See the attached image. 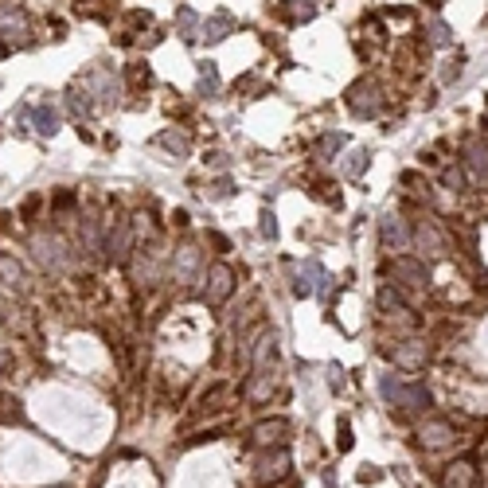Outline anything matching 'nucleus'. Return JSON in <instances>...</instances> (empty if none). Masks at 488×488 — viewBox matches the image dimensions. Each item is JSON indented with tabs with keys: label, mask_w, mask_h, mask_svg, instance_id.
Wrapping results in <instances>:
<instances>
[{
	"label": "nucleus",
	"mask_w": 488,
	"mask_h": 488,
	"mask_svg": "<svg viewBox=\"0 0 488 488\" xmlns=\"http://www.w3.org/2000/svg\"><path fill=\"white\" fill-rule=\"evenodd\" d=\"M383 399L391 402V407H402V410H422V407H429V391H426V383H402V379H395V375H383Z\"/></svg>",
	"instance_id": "f257e3e1"
},
{
	"label": "nucleus",
	"mask_w": 488,
	"mask_h": 488,
	"mask_svg": "<svg viewBox=\"0 0 488 488\" xmlns=\"http://www.w3.org/2000/svg\"><path fill=\"white\" fill-rule=\"evenodd\" d=\"M235 293V270L227 266V262H215V266H208V274H203V305H223L227 297Z\"/></svg>",
	"instance_id": "f03ea898"
},
{
	"label": "nucleus",
	"mask_w": 488,
	"mask_h": 488,
	"mask_svg": "<svg viewBox=\"0 0 488 488\" xmlns=\"http://www.w3.org/2000/svg\"><path fill=\"white\" fill-rule=\"evenodd\" d=\"M348 106H352L355 118H375L379 106H383V94H379V86L371 78H363L348 90Z\"/></svg>",
	"instance_id": "7ed1b4c3"
},
{
	"label": "nucleus",
	"mask_w": 488,
	"mask_h": 488,
	"mask_svg": "<svg viewBox=\"0 0 488 488\" xmlns=\"http://www.w3.org/2000/svg\"><path fill=\"white\" fill-rule=\"evenodd\" d=\"M289 465H293L289 449L274 445V453H266V457L258 461V473H254V481H258V484H278V481H285V477H289Z\"/></svg>",
	"instance_id": "20e7f679"
},
{
	"label": "nucleus",
	"mask_w": 488,
	"mask_h": 488,
	"mask_svg": "<svg viewBox=\"0 0 488 488\" xmlns=\"http://www.w3.org/2000/svg\"><path fill=\"white\" fill-rule=\"evenodd\" d=\"M379 238H383L387 250H407V246L415 243V230L402 223V215L391 211V215H383V219H379Z\"/></svg>",
	"instance_id": "39448f33"
},
{
	"label": "nucleus",
	"mask_w": 488,
	"mask_h": 488,
	"mask_svg": "<svg viewBox=\"0 0 488 488\" xmlns=\"http://www.w3.org/2000/svg\"><path fill=\"white\" fill-rule=\"evenodd\" d=\"M418 442L426 449H445L449 442H457V429H453L449 418H426L418 426Z\"/></svg>",
	"instance_id": "423d86ee"
},
{
	"label": "nucleus",
	"mask_w": 488,
	"mask_h": 488,
	"mask_svg": "<svg viewBox=\"0 0 488 488\" xmlns=\"http://www.w3.org/2000/svg\"><path fill=\"white\" fill-rule=\"evenodd\" d=\"M391 274L399 278V285H407V289H422L429 281V270H426V262H418V258H410V254H399V258L391 262Z\"/></svg>",
	"instance_id": "0eeeda50"
},
{
	"label": "nucleus",
	"mask_w": 488,
	"mask_h": 488,
	"mask_svg": "<svg viewBox=\"0 0 488 488\" xmlns=\"http://www.w3.org/2000/svg\"><path fill=\"white\" fill-rule=\"evenodd\" d=\"M415 243L422 246V250L429 254V258H445V250H449V243H445V235L434 227L429 219H422L415 227Z\"/></svg>",
	"instance_id": "6e6552de"
},
{
	"label": "nucleus",
	"mask_w": 488,
	"mask_h": 488,
	"mask_svg": "<svg viewBox=\"0 0 488 488\" xmlns=\"http://www.w3.org/2000/svg\"><path fill=\"white\" fill-rule=\"evenodd\" d=\"M442 488H477V465H473L469 457H461V461H453V465H445Z\"/></svg>",
	"instance_id": "1a4fd4ad"
},
{
	"label": "nucleus",
	"mask_w": 488,
	"mask_h": 488,
	"mask_svg": "<svg viewBox=\"0 0 488 488\" xmlns=\"http://www.w3.org/2000/svg\"><path fill=\"white\" fill-rule=\"evenodd\" d=\"M285 434H289L285 418H266V422H258V426L250 429V442L254 445H281V442H285Z\"/></svg>",
	"instance_id": "9d476101"
},
{
	"label": "nucleus",
	"mask_w": 488,
	"mask_h": 488,
	"mask_svg": "<svg viewBox=\"0 0 488 488\" xmlns=\"http://www.w3.org/2000/svg\"><path fill=\"white\" fill-rule=\"evenodd\" d=\"M106 250H110V258L118 262H129V254H133V230H129V223L121 219L118 227H113V235H110V243H106Z\"/></svg>",
	"instance_id": "9b49d317"
},
{
	"label": "nucleus",
	"mask_w": 488,
	"mask_h": 488,
	"mask_svg": "<svg viewBox=\"0 0 488 488\" xmlns=\"http://www.w3.org/2000/svg\"><path fill=\"white\" fill-rule=\"evenodd\" d=\"M391 355H395V363H399V367L415 371V367H422V363H426V344H422V340H407V344H399Z\"/></svg>",
	"instance_id": "f8f14e48"
},
{
	"label": "nucleus",
	"mask_w": 488,
	"mask_h": 488,
	"mask_svg": "<svg viewBox=\"0 0 488 488\" xmlns=\"http://www.w3.org/2000/svg\"><path fill=\"white\" fill-rule=\"evenodd\" d=\"M465 172L477 180V184H488V145H469Z\"/></svg>",
	"instance_id": "ddd939ff"
},
{
	"label": "nucleus",
	"mask_w": 488,
	"mask_h": 488,
	"mask_svg": "<svg viewBox=\"0 0 488 488\" xmlns=\"http://www.w3.org/2000/svg\"><path fill=\"white\" fill-rule=\"evenodd\" d=\"M270 391H274V371L254 367L250 383H246V399H250V402H266V399H270Z\"/></svg>",
	"instance_id": "4468645a"
},
{
	"label": "nucleus",
	"mask_w": 488,
	"mask_h": 488,
	"mask_svg": "<svg viewBox=\"0 0 488 488\" xmlns=\"http://www.w3.org/2000/svg\"><path fill=\"white\" fill-rule=\"evenodd\" d=\"M195 266H200V250H195V246L176 250V262H172V274H176V281H192Z\"/></svg>",
	"instance_id": "2eb2a0df"
},
{
	"label": "nucleus",
	"mask_w": 488,
	"mask_h": 488,
	"mask_svg": "<svg viewBox=\"0 0 488 488\" xmlns=\"http://www.w3.org/2000/svg\"><path fill=\"white\" fill-rule=\"evenodd\" d=\"M36 250H39V262H44V266H51V270H59L63 262H67L59 238H36Z\"/></svg>",
	"instance_id": "dca6fc26"
},
{
	"label": "nucleus",
	"mask_w": 488,
	"mask_h": 488,
	"mask_svg": "<svg viewBox=\"0 0 488 488\" xmlns=\"http://www.w3.org/2000/svg\"><path fill=\"white\" fill-rule=\"evenodd\" d=\"M0 278H4L12 289H24V285H28V274H24V266L12 258V254H0Z\"/></svg>",
	"instance_id": "f3484780"
},
{
	"label": "nucleus",
	"mask_w": 488,
	"mask_h": 488,
	"mask_svg": "<svg viewBox=\"0 0 488 488\" xmlns=\"http://www.w3.org/2000/svg\"><path fill=\"white\" fill-rule=\"evenodd\" d=\"M379 309H383V317H402L407 305H402V297L395 293L391 285H383V289H379Z\"/></svg>",
	"instance_id": "a211bd4d"
},
{
	"label": "nucleus",
	"mask_w": 488,
	"mask_h": 488,
	"mask_svg": "<svg viewBox=\"0 0 488 488\" xmlns=\"http://www.w3.org/2000/svg\"><path fill=\"white\" fill-rule=\"evenodd\" d=\"M312 278H320V266H317V262H305V274H297L293 293H297V297H309L312 289H317V285H312Z\"/></svg>",
	"instance_id": "6ab92c4d"
},
{
	"label": "nucleus",
	"mask_w": 488,
	"mask_h": 488,
	"mask_svg": "<svg viewBox=\"0 0 488 488\" xmlns=\"http://www.w3.org/2000/svg\"><path fill=\"white\" fill-rule=\"evenodd\" d=\"M36 129L44 137H51L55 129H59V113H55L51 106H39V110H36Z\"/></svg>",
	"instance_id": "aec40b11"
},
{
	"label": "nucleus",
	"mask_w": 488,
	"mask_h": 488,
	"mask_svg": "<svg viewBox=\"0 0 488 488\" xmlns=\"http://www.w3.org/2000/svg\"><path fill=\"white\" fill-rule=\"evenodd\" d=\"M223 36H227V16H215V20L203 24V39H208V44H219Z\"/></svg>",
	"instance_id": "412c9836"
},
{
	"label": "nucleus",
	"mask_w": 488,
	"mask_h": 488,
	"mask_svg": "<svg viewBox=\"0 0 488 488\" xmlns=\"http://www.w3.org/2000/svg\"><path fill=\"white\" fill-rule=\"evenodd\" d=\"M442 180H445V188H449V192H465L469 172H465V168H445V172H442Z\"/></svg>",
	"instance_id": "4be33fe9"
},
{
	"label": "nucleus",
	"mask_w": 488,
	"mask_h": 488,
	"mask_svg": "<svg viewBox=\"0 0 488 488\" xmlns=\"http://www.w3.org/2000/svg\"><path fill=\"white\" fill-rule=\"evenodd\" d=\"M156 145H168L172 153H176V161L188 153V141H184V137H176V133H161V137H156Z\"/></svg>",
	"instance_id": "5701e85b"
},
{
	"label": "nucleus",
	"mask_w": 488,
	"mask_h": 488,
	"mask_svg": "<svg viewBox=\"0 0 488 488\" xmlns=\"http://www.w3.org/2000/svg\"><path fill=\"white\" fill-rule=\"evenodd\" d=\"M429 44H434V47H445V44H449V28H445L442 20L429 24Z\"/></svg>",
	"instance_id": "b1692460"
},
{
	"label": "nucleus",
	"mask_w": 488,
	"mask_h": 488,
	"mask_svg": "<svg viewBox=\"0 0 488 488\" xmlns=\"http://www.w3.org/2000/svg\"><path fill=\"white\" fill-rule=\"evenodd\" d=\"M180 28H184L180 31L184 39H195V12L192 8H180Z\"/></svg>",
	"instance_id": "393cba45"
},
{
	"label": "nucleus",
	"mask_w": 488,
	"mask_h": 488,
	"mask_svg": "<svg viewBox=\"0 0 488 488\" xmlns=\"http://www.w3.org/2000/svg\"><path fill=\"white\" fill-rule=\"evenodd\" d=\"M215 86H219V74H215V67L203 63V67H200V90H203V94H211Z\"/></svg>",
	"instance_id": "a878e982"
},
{
	"label": "nucleus",
	"mask_w": 488,
	"mask_h": 488,
	"mask_svg": "<svg viewBox=\"0 0 488 488\" xmlns=\"http://www.w3.org/2000/svg\"><path fill=\"white\" fill-rule=\"evenodd\" d=\"M461 71H465V51H457V55H453V59H449V67L442 71V78H445V82H453Z\"/></svg>",
	"instance_id": "bb28decb"
},
{
	"label": "nucleus",
	"mask_w": 488,
	"mask_h": 488,
	"mask_svg": "<svg viewBox=\"0 0 488 488\" xmlns=\"http://www.w3.org/2000/svg\"><path fill=\"white\" fill-rule=\"evenodd\" d=\"M367 148H363V153H352V161H348V176H360L363 168H367Z\"/></svg>",
	"instance_id": "cd10ccee"
},
{
	"label": "nucleus",
	"mask_w": 488,
	"mask_h": 488,
	"mask_svg": "<svg viewBox=\"0 0 488 488\" xmlns=\"http://www.w3.org/2000/svg\"><path fill=\"white\" fill-rule=\"evenodd\" d=\"M262 235H266V238H278V223H274V215H262Z\"/></svg>",
	"instance_id": "c85d7f7f"
},
{
	"label": "nucleus",
	"mask_w": 488,
	"mask_h": 488,
	"mask_svg": "<svg viewBox=\"0 0 488 488\" xmlns=\"http://www.w3.org/2000/svg\"><path fill=\"white\" fill-rule=\"evenodd\" d=\"M340 449H352V426L340 418Z\"/></svg>",
	"instance_id": "c756f323"
},
{
	"label": "nucleus",
	"mask_w": 488,
	"mask_h": 488,
	"mask_svg": "<svg viewBox=\"0 0 488 488\" xmlns=\"http://www.w3.org/2000/svg\"><path fill=\"white\" fill-rule=\"evenodd\" d=\"M211 195H215V200H227V195H230V184H227V180H219V184L211 188Z\"/></svg>",
	"instance_id": "7c9ffc66"
},
{
	"label": "nucleus",
	"mask_w": 488,
	"mask_h": 488,
	"mask_svg": "<svg viewBox=\"0 0 488 488\" xmlns=\"http://www.w3.org/2000/svg\"><path fill=\"white\" fill-rule=\"evenodd\" d=\"M208 238H211V243H215V246H219V250H230V243H227V238H223V235H215V230H211V235H208Z\"/></svg>",
	"instance_id": "2f4dec72"
},
{
	"label": "nucleus",
	"mask_w": 488,
	"mask_h": 488,
	"mask_svg": "<svg viewBox=\"0 0 488 488\" xmlns=\"http://www.w3.org/2000/svg\"><path fill=\"white\" fill-rule=\"evenodd\" d=\"M172 223H176V227H188V211H184V208H180L176 215H172Z\"/></svg>",
	"instance_id": "473e14b6"
}]
</instances>
